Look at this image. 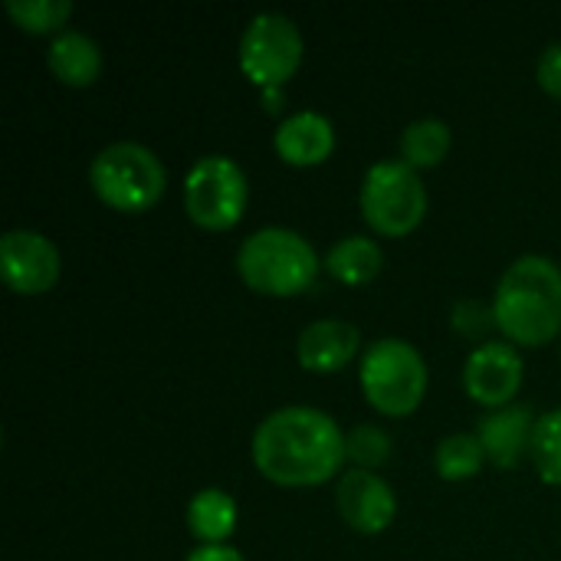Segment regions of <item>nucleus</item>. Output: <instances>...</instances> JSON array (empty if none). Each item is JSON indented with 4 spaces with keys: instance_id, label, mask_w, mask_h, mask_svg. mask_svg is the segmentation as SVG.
<instances>
[{
    "instance_id": "nucleus-1",
    "label": "nucleus",
    "mask_w": 561,
    "mask_h": 561,
    "mask_svg": "<svg viewBox=\"0 0 561 561\" xmlns=\"http://www.w3.org/2000/svg\"><path fill=\"white\" fill-rule=\"evenodd\" d=\"M345 457L339 424L309 404L273 411L253 431V463L283 486H316L335 477Z\"/></svg>"
},
{
    "instance_id": "nucleus-2",
    "label": "nucleus",
    "mask_w": 561,
    "mask_h": 561,
    "mask_svg": "<svg viewBox=\"0 0 561 561\" xmlns=\"http://www.w3.org/2000/svg\"><path fill=\"white\" fill-rule=\"evenodd\" d=\"M496 325L519 345H546L561 329V270L549 256L526 253L500 276Z\"/></svg>"
},
{
    "instance_id": "nucleus-3",
    "label": "nucleus",
    "mask_w": 561,
    "mask_h": 561,
    "mask_svg": "<svg viewBox=\"0 0 561 561\" xmlns=\"http://www.w3.org/2000/svg\"><path fill=\"white\" fill-rule=\"evenodd\" d=\"M237 270L243 283L270 296H296L312 286L319 256L312 243L289 227L253 230L237 250Z\"/></svg>"
},
{
    "instance_id": "nucleus-4",
    "label": "nucleus",
    "mask_w": 561,
    "mask_h": 561,
    "mask_svg": "<svg viewBox=\"0 0 561 561\" xmlns=\"http://www.w3.org/2000/svg\"><path fill=\"white\" fill-rule=\"evenodd\" d=\"M92 191L115 210H148L164 194V164L148 145L112 141L89 164Z\"/></svg>"
},
{
    "instance_id": "nucleus-5",
    "label": "nucleus",
    "mask_w": 561,
    "mask_h": 561,
    "mask_svg": "<svg viewBox=\"0 0 561 561\" xmlns=\"http://www.w3.org/2000/svg\"><path fill=\"white\" fill-rule=\"evenodd\" d=\"M365 398L381 414H411L427 391V365L404 339H378L362 355Z\"/></svg>"
},
{
    "instance_id": "nucleus-6",
    "label": "nucleus",
    "mask_w": 561,
    "mask_h": 561,
    "mask_svg": "<svg viewBox=\"0 0 561 561\" xmlns=\"http://www.w3.org/2000/svg\"><path fill=\"white\" fill-rule=\"evenodd\" d=\"M427 210V191L417 174L401 158H385L368 168L362 181V214L365 220L388 237L411 233Z\"/></svg>"
},
{
    "instance_id": "nucleus-7",
    "label": "nucleus",
    "mask_w": 561,
    "mask_h": 561,
    "mask_svg": "<svg viewBox=\"0 0 561 561\" xmlns=\"http://www.w3.org/2000/svg\"><path fill=\"white\" fill-rule=\"evenodd\" d=\"M184 207L207 230L233 227L247 207V174L227 154L197 158L184 178Z\"/></svg>"
},
{
    "instance_id": "nucleus-8",
    "label": "nucleus",
    "mask_w": 561,
    "mask_h": 561,
    "mask_svg": "<svg viewBox=\"0 0 561 561\" xmlns=\"http://www.w3.org/2000/svg\"><path fill=\"white\" fill-rule=\"evenodd\" d=\"M302 62L299 26L286 13H256L240 36V66L243 72L266 89H279Z\"/></svg>"
},
{
    "instance_id": "nucleus-9",
    "label": "nucleus",
    "mask_w": 561,
    "mask_h": 561,
    "mask_svg": "<svg viewBox=\"0 0 561 561\" xmlns=\"http://www.w3.org/2000/svg\"><path fill=\"white\" fill-rule=\"evenodd\" d=\"M0 270L13 293L36 296L53 289V283L59 279V250L49 237L20 227L3 233L0 240Z\"/></svg>"
},
{
    "instance_id": "nucleus-10",
    "label": "nucleus",
    "mask_w": 561,
    "mask_h": 561,
    "mask_svg": "<svg viewBox=\"0 0 561 561\" xmlns=\"http://www.w3.org/2000/svg\"><path fill=\"white\" fill-rule=\"evenodd\" d=\"M463 385L473 401L506 408L523 385V358L510 342H486L470 352L463 365Z\"/></svg>"
},
{
    "instance_id": "nucleus-11",
    "label": "nucleus",
    "mask_w": 561,
    "mask_h": 561,
    "mask_svg": "<svg viewBox=\"0 0 561 561\" xmlns=\"http://www.w3.org/2000/svg\"><path fill=\"white\" fill-rule=\"evenodd\" d=\"M335 503H339L342 519L355 533H368V536L388 529V523L394 519V510H398L394 490L378 473L358 470V467L342 473L339 490H335Z\"/></svg>"
},
{
    "instance_id": "nucleus-12",
    "label": "nucleus",
    "mask_w": 561,
    "mask_h": 561,
    "mask_svg": "<svg viewBox=\"0 0 561 561\" xmlns=\"http://www.w3.org/2000/svg\"><path fill=\"white\" fill-rule=\"evenodd\" d=\"M533 431H536V417H533L529 404H506V408L480 417V424H477L483 454L503 470L519 463V457L533 444Z\"/></svg>"
},
{
    "instance_id": "nucleus-13",
    "label": "nucleus",
    "mask_w": 561,
    "mask_h": 561,
    "mask_svg": "<svg viewBox=\"0 0 561 561\" xmlns=\"http://www.w3.org/2000/svg\"><path fill=\"white\" fill-rule=\"evenodd\" d=\"M358 329L352 322H342V319H319V322H309L296 342V352H299V362L302 368L309 371H339L345 368L355 352H358Z\"/></svg>"
},
{
    "instance_id": "nucleus-14",
    "label": "nucleus",
    "mask_w": 561,
    "mask_h": 561,
    "mask_svg": "<svg viewBox=\"0 0 561 561\" xmlns=\"http://www.w3.org/2000/svg\"><path fill=\"white\" fill-rule=\"evenodd\" d=\"M273 141H276V151L283 154V161L299 164V168L319 164L335 148V128L322 112L302 108V112H293L289 118L279 122Z\"/></svg>"
},
{
    "instance_id": "nucleus-15",
    "label": "nucleus",
    "mask_w": 561,
    "mask_h": 561,
    "mask_svg": "<svg viewBox=\"0 0 561 561\" xmlns=\"http://www.w3.org/2000/svg\"><path fill=\"white\" fill-rule=\"evenodd\" d=\"M46 62H49L53 76L62 79L66 85H89L102 72V49L89 33L62 30L53 36V43L46 49Z\"/></svg>"
},
{
    "instance_id": "nucleus-16",
    "label": "nucleus",
    "mask_w": 561,
    "mask_h": 561,
    "mask_svg": "<svg viewBox=\"0 0 561 561\" xmlns=\"http://www.w3.org/2000/svg\"><path fill=\"white\" fill-rule=\"evenodd\" d=\"M187 526L204 546H220L237 526V503L230 493L207 486L187 503Z\"/></svg>"
},
{
    "instance_id": "nucleus-17",
    "label": "nucleus",
    "mask_w": 561,
    "mask_h": 561,
    "mask_svg": "<svg viewBox=\"0 0 561 561\" xmlns=\"http://www.w3.org/2000/svg\"><path fill=\"white\" fill-rule=\"evenodd\" d=\"M381 263H385L381 247L371 237H362V233L342 237L339 243H332V250L325 256V270L335 279L348 283V286H362V283L375 279Z\"/></svg>"
},
{
    "instance_id": "nucleus-18",
    "label": "nucleus",
    "mask_w": 561,
    "mask_h": 561,
    "mask_svg": "<svg viewBox=\"0 0 561 561\" xmlns=\"http://www.w3.org/2000/svg\"><path fill=\"white\" fill-rule=\"evenodd\" d=\"M450 148V125L444 118H414L401 135V161L411 168H434Z\"/></svg>"
},
{
    "instance_id": "nucleus-19",
    "label": "nucleus",
    "mask_w": 561,
    "mask_h": 561,
    "mask_svg": "<svg viewBox=\"0 0 561 561\" xmlns=\"http://www.w3.org/2000/svg\"><path fill=\"white\" fill-rule=\"evenodd\" d=\"M437 473L444 480H467V477H477L486 454H483V444L477 434H450L437 444Z\"/></svg>"
},
{
    "instance_id": "nucleus-20",
    "label": "nucleus",
    "mask_w": 561,
    "mask_h": 561,
    "mask_svg": "<svg viewBox=\"0 0 561 561\" xmlns=\"http://www.w3.org/2000/svg\"><path fill=\"white\" fill-rule=\"evenodd\" d=\"M529 454L546 483H561V408L536 421Z\"/></svg>"
},
{
    "instance_id": "nucleus-21",
    "label": "nucleus",
    "mask_w": 561,
    "mask_h": 561,
    "mask_svg": "<svg viewBox=\"0 0 561 561\" xmlns=\"http://www.w3.org/2000/svg\"><path fill=\"white\" fill-rule=\"evenodd\" d=\"M7 10H10V16L23 30H30V33H53V30H59L69 20L72 3L69 0H7Z\"/></svg>"
},
{
    "instance_id": "nucleus-22",
    "label": "nucleus",
    "mask_w": 561,
    "mask_h": 561,
    "mask_svg": "<svg viewBox=\"0 0 561 561\" xmlns=\"http://www.w3.org/2000/svg\"><path fill=\"white\" fill-rule=\"evenodd\" d=\"M345 457L358 463V470H375L391 457V437L375 424H358L345 434Z\"/></svg>"
},
{
    "instance_id": "nucleus-23",
    "label": "nucleus",
    "mask_w": 561,
    "mask_h": 561,
    "mask_svg": "<svg viewBox=\"0 0 561 561\" xmlns=\"http://www.w3.org/2000/svg\"><path fill=\"white\" fill-rule=\"evenodd\" d=\"M496 322V316H493V309H486L483 302H460L457 309H454V325L463 332V335H480L486 325H493Z\"/></svg>"
},
{
    "instance_id": "nucleus-24",
    "label": "nucleus",
    "mask_w": 561,
    "mask_h": 561,
    "mask_svg": "<svg viewBox=\"0 0 561 561\" xmlns=\"http://www.w3.org/2000/svg\"><path fill=\"white\" fill-rule=\"evenodd\" d=\"M539 82L546 92L561 99V43H552L542 56H539Z\"/></svg>"
},
{
    "instance_id": "nucleus-25",
    "label": "nucleus",
    "mask_w": 561,
    "mask_h": 561,
    "mask_svg": "<svg viewBox=\"0 0 561 561\" xmlns=\"http://www.w3.org/2000/svg\"><path fill=\"white\" fill-rule=\"evenodd\" d=\"M184 561H243V556L230 546H197Z\"/></svg>"
}]
</instances>
